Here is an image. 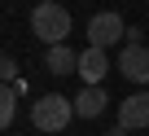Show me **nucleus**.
<instances>
[{
	"instance_id": "7ed1b4c3",
	"label": "nucleus",
	"mask_w": 149,
	"mask_h": 136,
	"mask_svg": "<svg viewBox=\"0 0 149 136\" xmlns=\"http://www.w3.org/2000/svg\"><path fill=\"white\" fill-rule=\"evenodd\" d=\"M118 40H127V27H123V18L118 13H92L88 18V44H97V48H110V44H118Z\"/></svg>"
},
{
	"instance_id": "0eeeda50",
	"label": "nucleus",
	"mask_w": 149,
	"mask_h": 136,
	"mask_svg": "<svg viewBox=\"0 0 149 136\" xmlns=\"http://www.w3.org/2000/svg\"><path fill=\"white\" fill-rule=\"evenodd\" d=\"M105 105H110V97H105V88H101V84H88L79 97H74V114H79V119H97Z\"/></svg>"
},
{
	"instance_id": "f03ea898",
	"label": "nucleus",
	"mask_w": 149,
	"mask_h": 136,
	"mask_svg": "<svg viewBox=\"0 0 149 136\" xmlns=\"http://www.w3.org/2000/svg\"><path fill=\"white\" fill-rule=\"evenodd\" d=\"M70 119H74V101H66L61 92H48V97H40L31 105V123L40 132H61Z\"/></svg>"
},
{
	"instance_id": "6e6552de",
	"label": "nucleus",
	"mask_w": 149,
	"mask_h": 136,
	"mask_svg": "<svg viewBox=\"0 0 149 136\" xmlns=\"http://www.w3.org/2000/svg\"><path fill=\"white\" fill-rule=\"evenodd\" d=\"M44 66H48L53 75H79V53H70L66 44H53L48 57H44Z\"/></svg>"
},
{
	"instance_id": "20e7f679",
	"label": "nucleus",
	"mask_w": 149,
	"mask_h": 136,
	"mask_svg": "<svg viewBox=\"0 0 149 136\" xmlns=\"http://www.w3.org/2000/svg\"><path fill=\"white\" fill-rule=\"evenodd\" d=\"M118 70H123L132 84H149V48H145V44H127L123 57H118Z\"/></svg>"
},
{
	"instance_id": "9d476101",
	"label": "nucleus",
	"mask_w": 149,
	"mask_h": 136,
	"mask_svg": "<svg viewBox=\"0 0 149 136\" xmlns=\"http://www.w3.org/2000/svg\"><path fill=\"white\" fill-rule=\"evenodd\" d=\"M18 79V66H13V57H0V84H13Z\"/></svg>"
},
{
	"instance_id": "423d86ee",
	"label": "nucleus",
	"mask_w": 149,
	"mask_h": 136,
	"mask_svg": "<svg viewBox=\"0 0 149 136\" xmlns=\"http://www.w3.org/2000/svg\"><path fill=\"white\" fill-rule=\"evenodd\" d=\"M105 70H110V61H105V48L88 44V48L79 53V75H84V84H101V79H105Z\"/></svg>"
},
{
	"instance_id": "1a4fd4ad",
	"label": "nucleus",
	"mask_w": 149,
	"mask_h": 136,
	"mask_svg": "<svg viewBox=\"0 0 149 136\" xmlns=\"http://www.w3.org/2000/svg\"><path fill=\"white\" fill-rule=\"evenodd\" d=\"M18 114V88L13 84H0V132H5Z\"/></svg>"
},
{
	"instance_id": "39448f33",
	"label": "nucleus",
	"mask_w": 149,
	"mask_h": 136,
	"mask_svg": "<svg viewBox=\"0 0 149 136\" xmlns=\"http://www.w3.org/2000/svg\"><path fill=\"white\" fill-rule=\"evenodd\" d=\"M118 127L136 132V127H149V92H136L118 105Z\"/></svg>"
},
{
	"instance_id": "f257e3e1",
	"label": "nucleus",
	"mask_w": 149,
	"mask_h": 136,
	"mask_svg": "<svg viewBox=\"0 0 149 136\" xmlns=\"http://www.w3.org/2000/svg\"><path fill=\"white\" fill-rule=\"evenodd\" d=\"M31 31L53 48V44H66V35H70V13L57 5V0H40V5L31 9Z\"/></svg>"
}]
</instances>
